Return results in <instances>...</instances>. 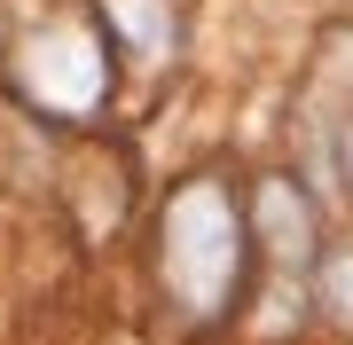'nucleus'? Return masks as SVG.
Instances as JSON below:
<instances>
[{
	"mask_svg": "<svg viewBox=\"0 0 353 345\" xmlns=\"http://www.w3.org/2000/svg\"><path fill=\"white\" fill-rule=\"evenodd\" d=\"M243 228H252V251L283 282H314V267H322V220H314V196H306L299 173H259L252 196H243Z\"/></svg>",
	"mask_w": 353,
	"mask_h": 345,
	"instance_id": "obj_3",
	"label": "nucleus"
},
{
	"mask_svg": "<svg viewBox=\"0 0 353 345\" xmlns=\"http://www.w3.org/2000/svg\"><path fill=\"white\" fill-rule=\"evenodd\" d=\"M338 173H345V189H353V118H345V134H338Z\"/></svg>",
	"mask_w": 353,
	"mask_h": 345,
	"instance_id": "obj_6",
	"label": "nucleus"
},
{
	"mask_svg": "<svg viewBox=\"0 0 353 345\" xmlns=\"http://www.w3.org/2000/svg\"><path fill=\"white\" fill-rule=\"evenodd\" d=\"M314 306H322V322L353 330V243L322 251V267H314Z\"/></svg>",
	"mask_w": 353,
	"mask_h": 345,
	"instance_id": "obj_4",
	"label": "nucleus"
},
{
	"mask_svg": "<svg viewBox=\"0 0 353 345\" xmlns=\"http://www.w3.org/2000/svg\"><path fill=\"white\" fill-rule=\"evenodd\" d=\"M252 228H243V205L228 196V180L196 173L173 189L165 205V228H157V275H165V298H173L181 330H212L252 298Z\"/></svg>",
	"mask_w": 353,
	"mask_h": 345,
	"instance_id": "obj_1",
	"label": "nucleus"
},
{
	"mask_svg": "<svg viewBox=\"0 0 353 345\" xmlns=\"http://www.w3.org/2000/svg\"><path fill=\"white\" fill-rule=\"evenodd\" d=\"M157 8H165V0H118V8H110V32H126L141 55H157L165 39H173V16H157Z\"/></svg>",
	"mask_w": 353,
	"mask_h": 345,
	"instance_id": "obj_5",
	"label": "nucleus"
},
{
	"mask_svg": "<svg viewBox=\"0 0 353 345\" xmlns=\"http://www.w3.org/2000/svg\"><path fill=\"white\" fill-rule=\"evenodd\" d=\"M8 87L48 118H87L110 94V32L94 8L63 0L55 16H32L8 48Z\"/></svg>",
	"mask_w": 353,
	"mask_h": 345,
	"instance_id": "obj_2",
	"label": "nucleus"
}]
</instances>
